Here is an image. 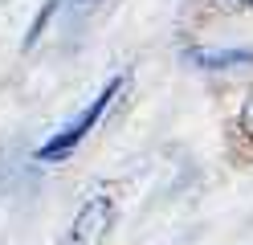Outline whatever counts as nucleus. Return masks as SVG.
<instances>
[{"label": "nucleus", "instance_id": "nucleus-1", "mask_svg": "<svg viewBox=\"0 0 253 245\" xmlns=\"http://www.w3.org/2000/svg\"><path fill=\"white\" fill-rule=\"evenodd\" d=\"M123 90H126V78H110L106 86L90 98V106H86V110H78L66 127H61V131H53V135L37 147V159H41V163H66V159L78 151V147L86 143V135H90L94 127H98V119L106 114V106L115 102Z\"/></svg>", "mask_w": 253, "mask_h": 245}, {"label": "nucleus", "instance_id": "nucleus-2", "mask_svg": "<svg viewBox=\"0 0 253 245\" xmlns=\"http://www.w3.org/2000/svg\"><path fill=\"white\" fill-rule=\"evenodd\" d=\"M110 229H115V196L90 192L66 229V245H102Z\"/></svg>", "mask_w": 253, "mask_h": 245}, {"label": "nucleus", "instance_id": "nucleus-3", "mask_svg": "<svg viewBox=\"0 0 253 245\" xmlns=\"http://www.w3.org/2000/svg\"><path fill=\"white\" fill-rule=\"evenodd\" d=\"M192 61H204L209 70H225V65H249L253 53L249 49H196Z\"/></svg>", "mask_w": 253, "mask_h": 245}, {"label": "nucleus", "instance_id": "nucleus-4", "mask_svg": "<svg viewBox=\"0 0 253 245\" xmlns=\"http://www.w3.org/2000/svg\"><path fill=\"white\" fill-rule=\"evenodd\" d=\"M241 131L253 139V90H249V98H245V106H241Z\"/></svg>", "mask_w": 253, "mask_h": 245}]
</instances>
